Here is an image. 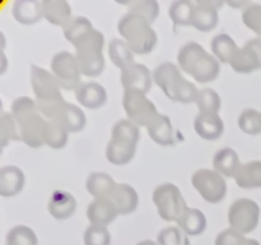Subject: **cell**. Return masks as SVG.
<instances>
[{
	"mask_svg": "<svg viewBox=\"0 0 261 245\" xmlns=\"http://www.w3.org/2000/svg\"><path fill=\"white\" fill-rule=\"evenodd\" d=\"M177 61L181 71L200 83L213 82L221 73V63L218 59L195 41H189L181 46Z\"/></svg>",
	"mask_w": 261,
	"mask_h": 245,
	"instance_id": "6da1fadb",
	"label": "cell"
},
{
	"mask_svg": "<svg viewBox=\"0 0 261 245\" xmlns=\"http://www.w3.org/2000/svg\"><path fill=\"white\" fill-rule=\"evenodd\" d=\"M153 82L172 101L180 104L196 101L199 89L193 82L184 78L181 69L171 61H163L153 70Z\"/></svg>",
	"mask_w": 261,
	"mask_h": 245,
	"instance_id": "7a4b0ae2",
	"label": "cell"
},
{
	"mask_svg": "<svg viewBox=\"0 0 261 245\" xmlns=\"http://www.w3.org/2000/svg\"><path fill=\"white\" fill-rule=\"evenodd\" d=\"M117 30L122 40L138 55L150 54L157 45L158 37L152 23L134 13L127 12L122 15L117 23Z\"/></svg>",
	"mask_w": 261,
	"mask_h": 245,
	"instance_id": "3957f363",
	"label": "cell"
},
{
	"mask_svg": "<svg viewBox=\"0 0 261 245\" xmlns=\"http://www.w3.org/2000/svg\"><path fill=\"white\" fill-rule=\"evenodd\" d=\"M73 46L75 47V58L83 76L93 78L103 73L106 65L103 56L105 36L101 31L96 28L89 31Z\"/></svg>",
	"mask_w": 261,
	"mask_h": 245,
	"instance_id": "277c9868",
	"label": "cell"
},
{
	"mask_svg": "<svg viewBox=\"0 0 261 245\" xmlns=\"http://www.w3.org/2000/svg\"><path fill=\"white\" fill-rule=\"evenodd\" d=\"M36 104L45 119L58 122L69 133H78L86 127L87 117L83 110L64 99L36 100Z\"/></svg>",
	"mask_w": 261,
	"mask_h": 245,
	"instance_id": "5b68a950",
	"label": "cell"
},
{
	"mask_svg": "<svg viewBox=\"0 0 261 245\" xmlns=\"http://www.w3.org/2000/svg\"><path fill=\"white\" fill-rule=\"evenodd\" d=\"M152 199L160 217L167 222H178L189 209L181 190L172 183H162L155 186Z\"/></svg>",
	"mask_w": 261,
	"mask_h": 245,
	"instance_id": "8992f818",
	"label": "cell"
},
{
	"mask_svg": "<svg viewBox=\"0 0 261 245\" xmlns=\"http://www.w3.org/2000/svg\"><path fill=\"white\" fill-rule=\"evenodd\" d=\"M191 184L201 198L208 203H219L227 195L226 178L214 168H199L194 171L191 175Z\"/></svg>",
	"mask_w": 261,
	"mask_h": 245,
	"instance_id": "52a82bcc",
	"label": "cell"
},
{
	"mask_svg": "<svg viewBox=\"0 0 261 245\" xmlns=\"http://www.w3.org/2000/svg\"><path fill=\"white\" fill-rule=\"evenodd\" d=\"M51 71L58 79L61 89L75 92V89L83 83L82 82L83 74L81 71V66L76 60L75 54H71L68 50L59 51L53 56Z\"/></svg>",
	"mask_w": 261,
	"mask_h": 245,
	"instance_id": "ba28073f",
	"label": "cell"
},
{
	"mask_svg": "<svg viewBox=\"0 0 261 245\" xmlns=\"http://www.w3.org/2000/svg\"><path fill=\"white\" fill-rule=\"evenodd\" d=\"M122 106L127 115V119L132 120L138 127L148 128V125L158 116V110L154 102L148 99L147 93L140 91H124Z\"/></svg>",
	"mask_w": 261,
	"mask_h": 245,
	"instance_id": "9c48e42d",
	"label": "cell"
},
{
	"mask_svg": "<svg viewBox=\"0 0 261 245\" xmlns=\"http://www.w3.org/2000/svg\"><path fill=\"white\" fill-rule=\"evenodd\" d=\"M259 221V207L249 198H239L228 209V222L232 229L241 234L254 231Z\"/></svg>",
	"mask_w": 261,
	"mask_h": 245,
	"instance_id": "30bf717a",
	"label": "cell"
},
{
	"mask_svg": "<svg viewBox=\"0 0 261 245\" xmlns=\"http://www.w3.org/2000/svg\"><path fill=\"white\" fill-rule=\"evenodd\" d=\"M31 86L36 100L47 101L64 99L58 79L55 78L53 71H48L45 68L37 65L31 66Z\"/></svg>",
	"mask_w": 261,
	"mask_h": 245,
	"instance_id": "8fae6325",
	"label": "cell"
},
{
	"mask_svg": "<svg viewBox=\"0 0 261 245\" xmlns=\"http://www.w3.org/2000/svg\"><path fill=\"white\" fill-rule=\"evenodd\" d=\"M120 82L124 91H140L148 93L153 83V76L149 68L144 64L134 63L122 69L120 74Z\"/></svg>",
	"mask_w": 261,
	"mask_h": 245,
	"instance_id": "7c38bea8",
	"label": "cell"
},
{
	"mask_svg": "<svg viewBox=\"0 0 261 245\" xmlns=\"http://www.w3.org/2000/svg\"><path fill=\"white\" fill-rule=\"evenodd\" d=\"M17 122L19 125L22 142L25 145L31 148H40L45 145L43 133H45L46 119L40 111L33 112Z\"/></svg>",
	"mask_w": 261,
	"mask_h": 245,
	"instance_id": "4fadbf2b",
	"label": "cell"
},
{
	"mask_svg": "<svg viewBox=\"0 0 261 245\" xmlns=\"http://www.w3.org/2000/svg\"><path fill=\"white\" fill-rule=\"evenodd\" d=\"M222 4H223L222 2H213V0H195V12H194L191 26L201 32L213 31L218 26V8Z\"/></svg>",
	"mask_w": 261,
	"mask_h": 245,
	"instance_id": "5bb4252c",
	"label": "cell"
},
{
	"mask_svg": "<svg viewBox=\"0 0 261 245\" xmlns=\"http://www.w3.org/2000/svg\"><path fill=\"white\" fill-rule=\"evenodd\" d=\"M148 134L150 139L163 147H171L178 142V134L173 128L170 117L165 114H158V116L148 125Z\"/></svg>",
	"mask_w": 261,
	"mask_h": 245,
	"instance_id": "9a60e30c",
	"label": "cell"
},
{
	"mask_svg": "<svg viewBox=\"0 0 261 245\" xmlns=\"http://www.w3.org/2000/svg\"><path fill=\"white\" fill-rule=\"evenodd\" d=\"M75 99L82 106L96 110L105 106V104L107 102V92L106 88L98 82H83L75 89Z\"/></svg>",
	"mask_w": 261,
	"mask_h": 245,
	"instance_id": "2e32d148",
	"label": "cell"
},
{
	"mask_svg": "<svg viewBox=\"0 0 261 245\" xmlns=\"http://www.w3.org/2000/svg\"><path fill=\"white\" fill-rule=\"evenodd\" d=\"M109 199L115 206L117 213L122 216L133 213L139 204L138 191L126 183H117Z\"/></svg>",
	"mask_w": 261,
	"mask_h": 245,
	"instance_id": "e0dca14e",
	"label": "cell"
},
{
	"mask_svg": "<svg viewBox=\"0 0 261 245\" xmlns=\"http://www.w3.org/2000/svg\"><path fill=\"white\" fill-rule=\"evenodd\" d=\"M25 178L22 168L15 165H5L0 168V195L12 198L24 188Z\"/></svg>",
	"mask_w": 261,
	"mask_h": 245,
	"instance_id": "ac0fdd59",
	"label": "cell"
},
{
	"mask_svg": "<svg viewBox=\"0 0 261 245\" xmlns=\"http://www.w3.org/2000/svg\"><path fill=\"white\" fill-rule=\"evenodd\" d=\"M47 211L56 219L70 218L76 211L75 197L66 190H55L48 198Z\"/></svg>",
	"mask_w": 261,
	"mask_h": 245,
	"instance_id": "d6986e66",
	"label": "cell"
},
{
	"mask_svg": "<svg viewBox=\"0 0 261 245\" xmlns=\"http://www.w3.org/2000/svg\"><path fill=\"white\" fill-rule=\"evenodd\" d=\"M196 134L205 140H217L223 135L224 122L219 114H201L199 112L194 120Z\"/></svg>",
	"mask_w": 261,
	"mask_h": 245,
	"instance_id": "ffe728a7",
	"label": "cell"
},
{
	"mask_svg": "<svg viewBox=\"0 0 261 245\" xmlns=\"http://www.w3.org/2000/svg\"><path fill=\"white\" fill-rule=\"evenodd\" d=\"M138 143L130 140L111 138L106 147V158L116 166L127 165L134 158Z\"/></svg>",
	"mask_w": 261,
	"mask_h": 245,
	"instance_id": "44dd1931",
	"label": "cell"
},
{
	"mask_svg": "<svg viewBox=\"0 0 261 245\" xmlns=\"http://www.w3.org/2000/svg\"><path fill=\"white\" fill-rule=\"evenodd\" d=\"M119 216L110 199H93L87 208V218L91 225L109 226Z\"/></svg>",
	"mask_w": 261,
	"mask_h": 245,
	"instance_id": "7402d4cb",
	"label": "cell"
},
{
	"mask_svg": "<svg viewBox=\"0 0 261 245\" xmlns=\"http://www.w3.org/2000/svg\"><path fill=\"white\" fill-rule=\"evenodd\" d=\"M42 12L48 23L63 28L73 18L71 7L66 0H42Z\"/></svg>",
	"mask_w": 261,
	"mask_h": 245,
	"instance_id": "603a6c76",
	"label": "cell"
},
{
	"mask_svg": "<svg viewBox=\"0 0 261 245\" xmlns=\"http://www.w3.org/2000/svg\"><path fill=\"white\" fill-rule=\"evenodd\" d=\"M13 17L22 24H35L43 18L42 2L37 0H17L12 8Z\"/></svg>",
	"mask_w": 261,
	"mask_h": 245,
	"instance_id": "cb8c5ba5",
	"label": "cell"
},
{
	"mask_svg": "<svg viewBox=\"0 0 261 245\" xmlns=\"http://www.w3.org/2000/svg\"><path fill=\"white\" fill-rule=\"evenodd\" d=\"M116 184L112 176L107 173L94 171L87 178L86 188L94 199H109Z\"/></svg>",
	"mask_w": 261,
	"mask_h": 245,
	"instance_id": "d4e9b609",
	"label": "cell"
},
{
	"mask_svg": "<svg viewBox=\"0 0 261 245\" xmlns=\"http://www.w3.org/2000/svg\"><path fill=\"white\" fill-rule=\"evenodd\" d=\"M240 157L239 153L229 147H223L217 151L213 156V167L224 178H234L239 171Z\"/></svg>",
	"mask_w": 261,
	"mask_h": 245,
	"instance_id": "484cf974",
	"label": "cell"
},
{
	"mask_svg": "<svg viewBox=\"0 0 261 245\" xmlns=\"http://www.w3.org/2000/svg\"><path fill=\"white\" fill-rule=\"evenodd\" d=\"M229 65L236 73H251L255 69L261 68V64L256 53L250 46L245 43L244 47H239V50L232 56Z\"/></svg>",
	"mask_w": 261,
	"mask_h": 245,
	"instance_id": "4316f807",
	"label": "cell"
},
{
	"mask_svg": "<svg viewBox=\"0 0 261 245\" xmlns=\"http://www.w3.org/2000/svg\"><path fill=\"white\" fill-rule=\"evenodd\" d=\"M177 225L188 236H199L206 229V217L200 209L189 208Z\"/></svg>",
	"mask_w": 261,
	"mask_h": 245,
	"instance_id": "83f0119b",
	"label": "cell"
},
{
	"mask_svg": "<svg viewBox=\"0 0 261 245\" xmlns=\"http://www.w3.org/2000/svg\"><path fill=\"white\" fill-rule=\"evenodd\" d=\"M236 184L240 188L252 189L261 186V162L251 161V162L242 163L234 176Z\"/></svg>",
	"mask_w": 261,
	"mask_h": 245,
	"instance_id": "f1b7e54d",
	"label": "cell"
},
{
	"mask_svg": "<svg viewBox=\"0 0 261 245\" xmlns=\"http://www.w3.org/2000/svg\"><path fill=\"white\" fill-rule=\"evenodd\" d=\"M107 50H109V56L112 63L121 70L135 63L134 51L122 38H112L109 42Z\"/></svg>",
	"mask_w": 261,
	"mask_h": 245,
	"instance_id": "f546056e",
	"label": "cell"
},
{
	"mask_svg": "<svg viewBox=\"0 0 261 245\" xmlns=\"http://www.w3.org/2000/svg\"><path fill=\"white\" fill-rule=\"evenodd\" d=\"M212 54L218 59L219 63L229 64L232 56L234 55L239 46L234 42L233 38L227 33H218L216 37H213L211 42Z\"/></svg>",
	"mask_w": 261,
	"mask_h": 245,
	"instance_id": "4dcf8cb0",
	"label": "cell"
},
{
	"mask_svg": "<svg viewBox=\"0 0 261 245\" xmlns=\"http://www.w3.org/2000/svg\"><path fill=\"white\" fill-rule=\"evenodd\" d=\"M194 12L195 2L193 0H176L168 8V15L176 26H191Z\"/></svg>",
	"mask_w": 261,
	"mask_h": 245,
	"instance_id": "1f68e13d",
	"label": "cell"
},
{
	"mask_svg": "<svg viewBox=\"0 0 261 245\" xmlns=\"http://www.w3.org/2000/svg\"><path fill=\"white\" fill-rule=\"evenodd\" d=\"M22 140L17 120L10 111H4L0 116V145L5 148L10 142Z\"/></svg>",
	"mask_w": 261,
	"mask_h": 245,
	"instance_id": "d6a6232c",
	"label": "cell"
},
{
	"mask_svg": "<svg viewBox=\"0 0 261 245\" xmlns=\"http://www.w3.org/2000/svg\"><path fill=\"white\" fill-rule=\"evenodd\" d=\"M68 138L69 132L65 128H63L58 122L46 119L45 133H43V139H45L46 145L54 148V150H60L66 145Z\"/></svg>",
	"mask_w": 261,
	"mask_h": 245,
	"instance_id": "836d02e7",
	"label": "cell"
},
{
	"mask_svg": "<svg viewBox=\"0 0 261 245\" xmlns=\"http://www.w3.org/2000/svg\"><path fill=\"white\" fill-rule=\"evenodd\" d=\"M195 104L201 114H218L222 106V99L216 89L206 87L199 89Z\"/></svg>",
	"mask_w": 261,
	"mask_h": 245,
	"instance_id": "e575fe53",
	"label": "cell"
},
{
	"mask_svg": "<svg viewBox=\"0 0 261 245\" xmlns=\"http://www.w3.org/2000/svg\"><path fill=\"white\" fill-rule=\"evenodd\" d=\"M64 30V36H65L66 40L74 45V43L78 42L84 35L89 32V31L94 30L93 24H92L91 20L86 17H82V15H75L70 19V22L63 28Z\"/></svg>",
	"mask_w": 261,
	"mask_h": 245,
	"instance_id": "d590c367",
	"label": "cell"
},
{
	"mask_svg": "<svg viewBox=\"0 0 261 245\" xmlns=\"http://www.w3.org/2000/svg\"><path fill=\"white\" fill-rule=\"evenodd\" d=\"M122 4L126 5L127 12L145 18L149 23H154L160 14V4L155 0H129Z\"/></svg>",
	"mask_w": 261,
	"mask_h": 245,
	"instance_id": "8d00e7d4",
	"label": "cell"
},
{
	"mask_svg": "<svg viewBox=\"0 0 261 245\" xmlns=\"http://www.w3.org/2000/svg\"><path fill=\"white\" fill-rule=\"evenodd\" d=\"M5 245H38V239L31 227L17 225L8 231Z\"/></svg>",
	"mask_w": 261,
	"mask_h": 245,
	"instance_id": "74e56055",
	"label": "cell"
},
{
	"mask_svg": "<svg viewBox=\"0 0 261 245\" xmlns=\"http://www.w3.org/2000/svg\"><path fill=\"white\" fill-rule=\"evenodd\" d=\"M111 138H120V139L138 143L140 138V129L132 120L120 119L112 127Z\"/></svg>",
	"mask_w": 261,
	"mask_h": 245,
	"instance_id": "f35d334b",
	"label": "cell"
},
{
	"mask_svg": "<svg viewBox=\"0 0 261 245\" xmlns=\"http://www.w3.org/2000/svg\"><path fill=\"white\" fill-rule=\"evenodd\" d=\"M158 245H190L189 236L178 226H167L158 232Z\"/></svg>",
	"mask_w": 261,
	"mask_h": 245,
	"instance_id": "ab89813d",
	"label": "cell"
},
{
	"mask_svg": "<svg viewBox=\"0 0 261 245\" xmlns=\"http://www.w3.org/2000/svg\"><path fill=\"white\" fill-rule=\"evenodd\" d=\"M237 122L240 129L246 134H257L261 132V115L254 109L244 110Z\"/></svg>",
	"mask_w": 261,
	"mask_h": 245,
	"instance_id": "60d3db41",
	"label": "cell"
},
{
	"mask_svg": "<svg viewBox=\"0 0 261 245\" xmlns=\"http://www.w3.org/2000/svg\"><path fill=\"white\" fill-rule=\"evenodd\" d=\"M36 111H38L36 100L27 96H20L14 99L12 102V107H10V112L17 121H20Z\"/></svg>",
	"mask_w": 261,
	"mask_h": 245,
	"instance_id": "b9f144b4",
	"label": "cell"
},
{
	"mask_svg": "<svg viewBox=\"0 0 261 245\" xmlns=\"http://www.w3.org/2000/svg\"><path fill=\"white\" fill-rule=\"evenodd\" d=\"M84 245H111V235L106 226L89 225L84 231Z\"/></svg>",
	"mask_w": 261,
	"mask_h": 245,
	"instance_id": "7bdbcfd3",
	"label": "cell"
},
{
	"mask_svg": "<svg viewBox=\"0 0 261 245\" xmlns=\"http://www.w3.org/2000/svg\"><path fill=\"white\" fill-rule=\"evenodd\" d=\"M242 22L255 32L261 33V5L250 4L242 10Z\"/></svg>",
	"mask_w": 261,
	"mask_h": 245,
	"instance_id": "ee69618b",
	"label": "cell"
},
{
	"mask_svg": "<svg viewBox=\"0 0 261 245\" xmlns=\"http://www.w3.org/2000/svg\"><path fill=\"white\" fill-rule=\"evenodd\" d=\"M246 240L244 234L237 230L228 227L218 234L216 239V245H242Z\"/></svg>",
	"mask_w": 261,
	"mask_h": 245,
	"instance_id": "f6af8a7d",
	"label": "cell"
},
{
	"mask_svg": "<svg viewBox=\"0 0 261 245\" xmlns=\"http://www.w3.org/2000/svg\"><path fill=\"white\" fill-rule=\"evenodd\" d=\"M246 45L250 46V47L256 53L257 58H259L260 64H261V40H250L247 41Z\"/></svg>",
	"mask_w": 261,
	"mask_h": 245,
	"instance_id": "bcb514c9",
	"label": "cell"
},
{
	"mask_svg": "<svg viewBox=\"0 0 261 245\" xmlns=\"http://www.w3.org/2000/svg\"><path fill=\"white\" fill-rule=\"evenodd\" d=\"M0 61H2V65H0V73H4L5 69H7V56H5L4 50H0Z\"/></svg>",
	"mask_w": 261,
	"mask_h": 245,
	"instance_id": "7dc6e473",
	"label": "cell"
},
{
	"mask_svg": "<svg viewBox=\"0 0 261 245\" xmlns=\"http://www.w3.org/2000/svg\"><path fill=\"white\" fill-rule=\"evenodd\" d=\"M227 4L229 5V7H233V8H240L241 5H246L247 2H227Z\"/></svg>",
	"mask_w": 261,
	"mask_h": 245,
	"instance_id": "c3c4849f",
	"label": "cell"
},
{
	"mask_svg": "<svg viewBox=\"0 0 261 245\" xmlns=\"http://www.w3.org/2000/svg\"><path fill=\"white\" fill-rule=\"evenodd\" d=\"M137 245H158L157 241H153V240H143L139 241Z\"/></svg>",
	"mask_w": 261,
	"mask_h": 245,
	"instance_id": "681fc988",
	"label": "cell"
},
{
	"mask_svg": "<svg viewBox=\"0 0 261 245\" xmlns=\"http://www.w3.org/2000/svg\"><path fill=\"white\" fill-rule=\"evenodd\" d=\"M242 245H260L256 240H252V239H246L245 242Z\"/></svg>",
	"mask_w": 261,
	"mask_h": 245,
	"instance_id": "f907efd6",
	"label": "cell"
}]
</instances>
